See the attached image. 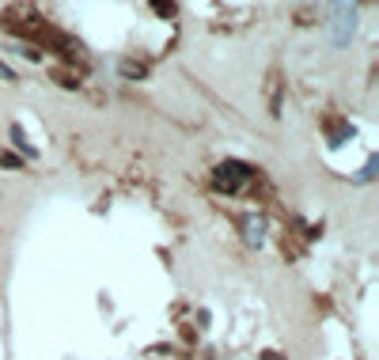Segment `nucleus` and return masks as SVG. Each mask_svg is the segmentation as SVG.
I'll use <instances>...</instances> for the list:
<instances>
[{"mask_svg":"<svg viewBox=\"0 0 379 360\" xmlns=\"http://www.w3.org/2000/svg\"><path fill=\"white\" fill-rule=\"evenodd\" d=\"M247 179H254V171H251V167H243V163H224V167H216V186H220V190H231V194H236V190L243 186Z\"/></svg>","mask_w":379,"mask_h":360,"instance_id":"1","label":"nucleus"},{"mask_svg":"<svg viewBox=\"0 0 379 360\" xmlns=\"http://www.w3.org/2000/svg\"><path fill=\"white\" fill-rule=\"evenodd\" d=\"M0 80H15V72L8 69V65H0Z\"/></svg>","mask_w":379,"mask_h":360,"instance_id":"4","label":"nucleus"},{"mask_svg":"<svg viewBox=\"0 0 379 360\" xmlns=\"http://www.w3.org/2000/svg\"><path fill=\"white\" fill-rule=\"evenodd\" d=\"M12 137H15V148H19L27 159H35V156H38V148H30V144L23 141V133H19V129H12Z\"/></svg>","mask_w":379,"mask_h":360,"instance_id":"2","label":"nucleus"},{"mask_svg":"<svg viewBox=\"0 0 379 360\" xmlns=\"http://www.w3.org/2000/svg\"><path fill=\"white\" fill-rule=\"evenodd\" d=\"M152 8H156L159 15H175V0H152Z\"/></svg>","mask_w":379,"mask_h":360,"instance_id":"3","label":"nucleus"}]
</instances>
